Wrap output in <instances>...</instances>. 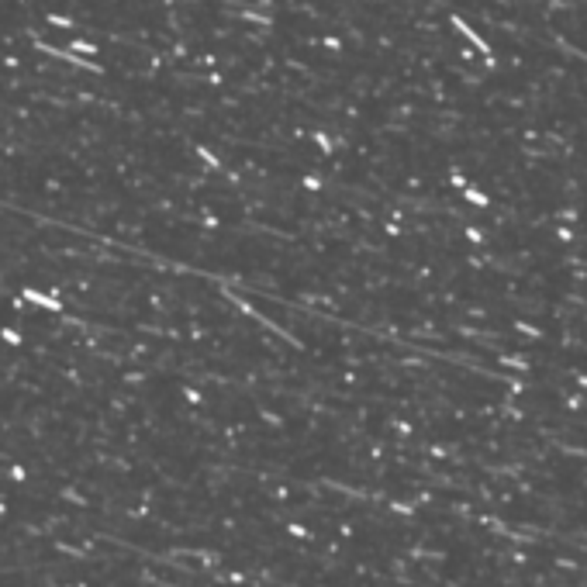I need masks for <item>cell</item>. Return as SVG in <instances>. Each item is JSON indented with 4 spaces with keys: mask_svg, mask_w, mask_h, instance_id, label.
<instances>
[{
    "mask_svg": "<svg viewBox=\"0 0 587 587\" xmlns=\"http://www.w3.org/2000/svg\"><path fill=\"white\" fill-rule=\"evenodd\" d=\"M24 297L35 300V304H42V307H49V311H59V304H56L52 297H45V294H38V291H24Z\"/></svg>",
    "mask_w": 587,
    "mask_h": 587,
    "instance_id": "6da1fadb",
    "label": "cell"
}]
</instances>
